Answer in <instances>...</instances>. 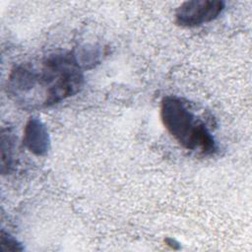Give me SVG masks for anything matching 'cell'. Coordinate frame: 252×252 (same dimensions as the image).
<instances>
[{"instance_id": "obj_1", "label": "cell", "mask_w": 252, "mask_h": 252, "mask_svg": "<svg viewBox=\"0 0 252 252\" xmlns=\"http://www.w3.org/2000/svg\"><path fill=\"white\" fill-rule=\"evenodd\" d=\"M83 84L84 74L77 55L56 52L38 66H16L9 76L8 92L24 107H49L76 94Z\"/></svg>"}, {"instance_id": "obj_2", "label": "cell", "mask_w": 252, "mask_h": 252, "mask_svg": "<svg viewBox=\"0 0 252 252\" xmlns=\"http://www.w3.org/2000/svg\"><path fill=\"white\" fill-rule=\"evenodd\" d=\"M160 117L168 133L182 148L203 155L216 152V141L206 124L190 111L181 98L173 95L163 97Z\"/></svg>"}, {"instance_id": "obj_3", "label": "cell", "mask_w": 252, "mask_h": 252, "mask_svg": "<svg viewBox=\"0 0 252 252\" xmlns=\"http://www.w3.org/2000/svg\"><path fill=\"white\" fill-rule=\"evenodd\" d=\"M220 0H191L183 2L175 12L176 25L194 28L217 19L224 9Z\"/></svg>"}, {"instance_id": "obj_4", "label": "cell", "mask_w": 252, "mask_h": 252, "mask_svg": "<svg viewBox=\"0 0 252 252\" xmlns=\"http://www.w3.org/2000/svg\"><path fill=\"white\" fill-rule=\"evenodd\" d=\"M23 144L33 155L45 156L50 149V138L46 126L37 118L31 117L24 129Z\"/></svg>"}, {"instance_id": "obj_5", "label": "cell", "mask_w": 252, "mask_h": 252, "mask_svg": "<svg viewBox=\"0 0 252 252\" xmlns=\"http://www.w3.org/2000/svg\"><path fill=\"white\" fill-rule=\"evenodd\" d=\"M13 138L10 131L3 129L1 133V171L3 174L8 173L12 166Z\"/></svg>"}, {"instance_id": "obj_6", "label": "cell", "mask_w": 252, "mask_h": 252, "mask_svg": "<svg viewBox=\"0 0 252 252\" xmlns=\"http://www.w3.org/2000/svg\"><path fill=\"white\" fill-rule=\"evenodd\" d=\"M24 247L21 243L4 230L0 234V252H18L23 251Z\"/></svg>"}]
</instances>
